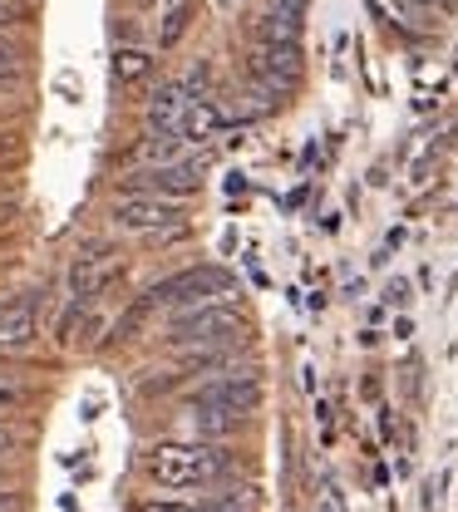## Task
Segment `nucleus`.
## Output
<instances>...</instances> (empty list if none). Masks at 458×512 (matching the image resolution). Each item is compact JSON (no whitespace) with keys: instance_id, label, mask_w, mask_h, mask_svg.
Instances as JSON below:
<instances>
[{"instance_id":"1","label":"nucleus","mask_w":458,"mask_h":512,"mask_svg":"<svg viewBox=\"0 0 458 512\" xmlns=\"http://www.w3.org/2000/svg\"><path fill=\"white\" fill-rule=\"evenodd\" d=\"M143 463H148V473L158 478V488H173V493H183V488H212V483L232 468V458L217 444H207V439H168V444H153Z\"/></svg>"},{"instance_id":"3","label":"nucleus","mask_w":458,"mask_h":512,"mask_svg":"<svg viewBox=\"0 0 458 512\" xmlns=\"http://www.w3.org/2000/svg\"><path fill=\"white\" fill-rule=\"evenodd\" d=\"M227 296H232V276H227V271H217V266H193V271H178L173 281L153 286V291H148V306H173V311L183 316V311L227 301Z\"/></svg>"},{"instance_id":"8","label":"nucleus","mask_w":458,"mask_h":512,"mask_svg":"<svg viewBox=\"0 0 458 512\" xmlns=\"http://www.w3.org/2000/svg\"><path fill=\"white\" fill-rule=\"evenodd\" d=\"M114 271H119V256L109 252V247L84 252L69 266V296H74V301H94V296L114 281Z\"/></svg>"},{"instance_id":"7","label":"nucleus","mask_w":458,"mask_h":512,"mask_svg":"<svg viewBox=\"0 0 458 512\" xmlns=\"http://www.w3.org/2000/svg\"><path fill=\"white\" fill-rule=\"evenodd\" d=\"M193 404H212V409H232V414H252L257 404H262V389H257V375L252 370H232V375H217V380H207L202 389L193 394Z\"/></svg>"},{"instance_id":"18","label":"nucleus","mask_w":458,"mask_h":512,"mask_svg":"<svg viewBox=\"0 0 458 512\" xmlns=\"http://www.w3.org/2000/svg\"><path fill=\"white\" fill-rule=\"evenodd\" d=\"M20 404V389H10V384H0V414H10Z\"/></svg>"},{"instance_id":"19","label":"nucleus","mask_w":458,"mask_h":512,"mask_svg":"<svg viewBox=\"0 0 458 512\" xmlns=\"http://www.w3.org/2000/svg\"><path fill=\"white\" fill-rule=\"evenodd\" d=\"M10 448H15V439H10V434H5V429H0V458H5V453H10Z\"/></svg>"},{"instance_id":"17","label":"nucleus","mask_w":458,"mask_h":512,"mask_svg":"<svg viewBox=\"0 0 458 512\" xmlns=\"http://www.w3.org/2000/svg\"><path fill=\"white\" fill-rule=\"evenodd\" d=\"M212 508L217 512H257V498H252V488H222V493L212 498Z\"/></svg>"},{"instance_id":"11","label":"nucleus","mask_w":458,"mask_h":512,"mask_svg":"<svg viewBox=\"0 0 458 512\" xmlns=\"http://www.w3.org/2000/svg\"><path fill=\"white\" fill-rule=\"evenodd\" d=\"M222 128H227V114H222L212 99H193V104H188V114H183V128H178V133H183L188 143H212Z\"/></svg>"},{"instance_id":"5","label":"nucleus","mask_w":458,"mask_h":512,"mask_svg":"<svg viewBox=\"0 0 458 512\" xmlns=\"http://www.w3.org/2000/svg\"><path fill=\"white\" fill-rule=\"evenodd\" d=\"M252 79H257V89H266L271 99H286L296 84H301V45H257L252 50Z\"/></svg>"},{"instance_id":"21","label":"nucleus","mask_w":458,"mask_h":512,"mask_svg":"<svg viewBox=\"0 0 458 512\" xmlns=\"http://www.w3.org/2000/svg\"><path fill=\"white\" fill-rule=\"evenodd\" d=\"M404 5H439V0H404Z\"/></svg>"},{"instance_id":"20","label":"nucleus","mask_w":458,"mask_h":512,"mask_svg":"<svg viewBox=\"0 0 458 512\" xmlns=\"http://www.w3.org/2000/svg\"><path fill=\"white\" fill-rule=\"evenodd\" d=\"M321 512H340V503H335V498H326V503H321Z\"/></svg>"},{"instance_id":"12","label":"nucleus","mask_w":458,"mask_h":512,"mask_svg":"<svg viewBox=\"0 0 458 512\" xmlns=\"http://www.w3.org/2000/svg\"><path fill=\"white\" fill-rule=\"evenodd\" d=\"M257 40H262V45H301V15L271 5L262 20H257Z\"/></svg>"},{"instance_id":"6","label":"nucleus","mask_w":458,"mask_h":512,"mask_svg":"<svg viewBox=\"0 0 458 512\" xmlns=\"http://www.w3.org/2000/svg\"><path fill=\"white\" fill-rule=\"evenodd\" d=\"M178 202L168 197H114V212L109 222L119 232H158V227H178Z\"/></svg>"},{"instance_id":"4","label":"nucleus","mask_w":458,"mask_h":512,"mask_svg":"<svg viewBox=\"0 0 458 512\" xmlns=\"http://www.w3.org/2000/svg\"><path fill=\"white\" fill-rule=\"evenodd\" d=\"M202 188V163H173V168H138L129 178H119V192L124 197H188V192Z\"/></svg>"},{"instance_id":"10","label":"nucleus","mask_w":458,"mask_h":512,"mask_svg":"<svg viewBox=\"0 0 458 512\" xmlns=\"http://www.w3.org/2000/svg\"><path fill=\"white\" fill-rule=\"evenodd\" d=\"M193 99L197 94L188 89V84H163V89L148 99V128H158V133H178Z\"/></svg>"},{"instance_id":"16","label":"nucleus","mask_w":458,"mask_h":512,"mask_svg":"<svg viewBox=\"0 0 458 512\" xmlns=\"http://www.w3.org/2000/svg\"><path fill=\"white\" fill-rule=\"evenodd\" d=\"M188 20H193V5L188 0H173L168 15H163V25H158V50H173L188 35Z\"/></svg>"},{"instance_id":"13","label":"nucleus","mask_w":458,"mask_h":512,"mask_svg":"<svg viewBox=\"0 0 458 512\" xmlns=\"http://www.w3.org/2000/svg\"><path fill=\"white\" fill-rule=\"evenodd\" d=\"M237 424H242V414H232V409L193 404V429H197V439H227V434H232Z\"/></svg>"},{"instance_id":"15","label":"nucleus","mask_w":458,"mask_h":512,"mask_svg":"<svg viewBox=\"0 0 458 512\" xmlns=\"http://www.w3.org/2000/svg\"><path fill=\"white\" fill-rule=\"evenodd\" d=\"M153 74V55L148 50H133V45H124V50H114V84H143Z\"/></svg>"},{"instance_id":"9","label":"nucleus","mask_w":458,"mask_h":512,"mask_svg":"<svg viewBox=\"0 0 458 512\" xmlns=\"http://www.w3.org/2000/svg\"><path fill=\"white\" fill-rule=\"evenodd\" d=\"M35 335H40L35 301H5V306H0V355L35 345Z\"/></svg>"},{"instance_id":"14","label":"nucleus","mask_w":458,"mask_h":512,"mask_svg":"<svg viewBox=\"0 0 458 512\" xmlns=\"http://www.w3.org/2000/svg\"><path fill=\"white\" fill-rule=\"evenodd\" d=\"M183 133H153V138H143V158H148V168H173V163H188L183 158Z\"/></svg>"},{"instance_id":"2","label":"nucleus","mask_w":458,"mask_h":512,"mask_svg":"<svg viewBox=\"0 0 458 512\" xmlns=\"http://www.w3.org/2000/svg\"><path fill=\"white\" fill-rule=\"evenodd\" d=\"M242 335H247V316L237 306H227V301L183 311V316L173 320V330H168V340L173 345H188V350H227Z\"/></svg>"}]
</instances>
